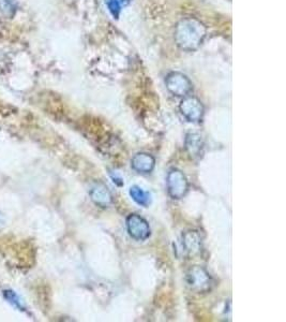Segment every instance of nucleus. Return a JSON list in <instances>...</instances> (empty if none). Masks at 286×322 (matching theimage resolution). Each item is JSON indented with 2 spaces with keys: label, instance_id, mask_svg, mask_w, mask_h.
I'll list each match as a JSON object with an SVG mask.
<instances>
[{
  "label": "nucleus",
  "instance_id": "f257e3e1",
  "mask_svg": "<svg viewBox=\"0 0 286 322\" xmlns=\"http://www.w3.org/2000/svg\"><path fill=\"white\" fill-rule=\"evenodd\" d=\"M207 29L202 21L194 17H186L179 21L175 29V41L184 51H195L202 44Z\"/></svg>",
  "mask_w": 286,
  "mask_h": 322
},
{
  "label": "nucleus",
  "instance_id": "f03ea898",
  "mask_svg": "<svg viewBox=\"0 0 286 322\" xmlns=\"http://www.w3.org/2000/svg\"><path fill=\"white\" fill-rule=\"evenodd\" d=\"M187 283L189 287L196 292H207L213 286V278L205 268L193 266L187 274Z\"/></svg>",
  "mask_w": 286,
  "mask_h": 322
},
{
  "label": "nucleus",
  "instance_id": "7ed1b4c3",
  "mask_svg": "<svg viewBox=\"0 0 286 322\" xmlns=\"http://www.w3.org/2000/svg\"><path fill=\"white\" fill-rule=\"evenodd\" d=\"M189 189V182L185 174L179 170H172L167 175V190L174 199H181Z\"/></svg>",
  "mask_w": 286,
  "mask_h": 322
},
{
  "label": "nucleus",
  "instance_id": "20e7f679",
  "mask_svg": "<svg viewBox=\"0 0 286 322\" xmlns=\"http://www.w3.org/2000/svg\"><path fill=\"white\" fill-rule=\"evenodd\" d=\"M165 83L169 93L177 97H186L192 89V84H191L190 80L180 72L169 73Z\"/></svg>",
  "mask_w": 286,
  "mask_h": 322
},
{
  "label": "nucleus",
  "instance_id": "39448f33",
  "mask_svg": "<svg viewBox=\"0 0 286 322\" xmlns=\"http://www.w3.org/2000/svg\"><path fill=\"white\" fill-rule=\"evenodd\" d=\"M126 229L132 238L137 241H144L150 235L149 224L137 214H131L126 217Z\"/></svg>",
  "mask_w": 286,
  "mask_h": 322
},
{
  "label": "nucleus",
  "instance_id": "423d86ee",
  "mask_svg": "<svg viewBox=\"0 0 286 322\" xmlns=\"http://www.w3.org/2000/svg\"><path fill=\"white\" fill-rule=\"evenodd\" d=\"M180 112L189 122L197 123L204 116V105L195 97H186L180 103Z\"/></svg>",
  "mask_w": 286,
  "mask_h": 322
},
{
  "label": "nucleus",
  "instance_id": "0eeeda50",
  "mask_svg": "<svg viewBox=\"0 0 286 322\" xmlns=\"http://www.w3.org/2000/svg\"><path fill=\"white\" fill-rule=\"evenodd\" d=\"M90 198L94 204L101 208H108L112 204L113 198L109 188L104 184H95L90 190Z\"/></svg>",
  "mask_w": 286,
  "mask_h": 322
},
{
  "label": "nucleus",
  "instance_id": "6e6552de",
  "mask_svg": "<svg viewBox=\"0 0 286 322\" xmlns=\"http://www.w3.org/2000/svg\"><path fill=\"white\" fill-rule=\"evenodd\" d=\"M131 166L139 173H150L155 166V160L149 154L139 153L132 158Z\"/></svg>",
  "mask_w": 286,
  "mask_h": 322
},
{
  "label": "nucleus",
  "instance_id": "1a4fd4ad",
  "mask_svg": "<svg viewBox=\"0 0 286 322\" xmlns=\"http://www.w3.org/2000/svg\"><path fill=\"white\" fill-rule=\"evenodd\" d=\"M184 246L190 255H197L202 250V238L197 231H188L184 234Z\"/></svg>",
  "mask_w": 286,
  "mask_h": 322
},
{
  "label": "nucleus",
  "instance_id": "9d476101",
  "mask_svg": "<svg viewBox=\"0 0 286 322\" xmlns=\"http://www.w3.org/2000/svg\"><path fill=\"white\" fill-rule=\"evenodd\" d=\"M186 148L191 157L198 156L203 148L202 136L196 133L188 134L186 137Z\"/></svg>",
  "mask_w": 286,
  "mask_h": 322
},
{
  "label": "nucleus",
  "instance_id": "9b49d317",
  "mask_svg": "<svg viewBox=\"0 0 286 322\" xmlns=\"http://www.w3.org/2000/svg\"><path fill=\"white\" fill-rule=\"evenodd\" d=\"M130 196L131 198L140 205L147 206L150 203V195L148 192L144 191L139 186H132L130 188Z\"/></svg>",
  "mask_w": 286,
  "mask_h": 322
},
{
  "label": "nucleus",
  "instance_id": "f8f14e48",
  "mask_svg": "<svg viewBox=\"0 0 286 322\" xmlns=\"http://www.w3.org/2000/svg\"><path fill=\"white\" fill-rule=\"evenodd\" d=\"M130 2L131 0H105V4H107L112 15L115 18H118L122 7L129 5Z\"/></svg>",
  "mask_w": 286,
  "mask_h": 322
},
{
  "label": "nucleus",
  "instance_id": "ddd939ff",
  "mask_svg": "<svg viewBox=\"0 0 286 322\" xmlns=\"http://www.w3.org/2000/svg\"><path fill=\"white\" fill-rule=\"evenodd\" d=\"M16 11L15 0H0V12L6 16H12Z\"/></svg>",
  "mask_w": 286,
  "mask_h": 322
},
{
  "label": "nucleus",
  "instance_id": "4468645a",
  "mask_svg": "<svg viewBox=\"0 0 286 322\" xmlns=\"http://www.w3.org/2000/svg\"><path fill=\"white\" fill-rule=\"evenodd\" d=\"M4 294H5V297L8 300L9 303H11L13 306H15L16 308H18L20 310H25V306L22 302V300H20L19 296L14 291H12V290H6Z\"/></svg>",
  "mask_w": 286,
  "mask_h": 322
},
{
  "label": "nucleus",
  "instance_id": "2eb2a0df",
  "mask_svg": "<svg viewBox=\"0 0 286 322\" xmlns=\"http://www.w3.org/2000/svg\"><path fill=\"white\" fill-rule=\"evenodd\" d=\"M5 223H6V219H5V217L3 216L2 214H0V228L4 227Z\"/></svg>",
  "mask_w": 286,
  "mask_h": 322
}]
</instances>
